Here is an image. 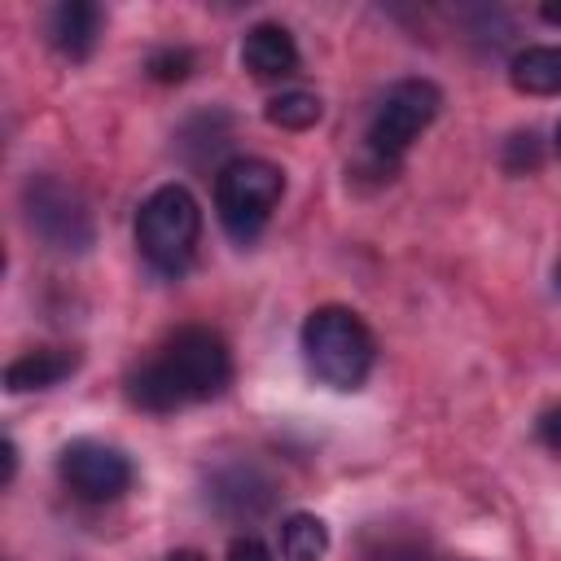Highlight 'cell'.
Masks as SVG:
<instances>
[{
    "instance_id": "cell-19",
    "label": "cell",
    "mask_w": 561,
    "mask_h": 561,
    "mask_svg": "<svg viewBox=\"0 0 561 561\" xmlns=\"http://www.w3.org/2000/svg\"><path fill=\"white\" fill-rule=\"evenodd\" d=\"M13 469H18V443L4 438V482H13Z\"/></svg>"
},
{
    "instance_id": "cell-23",
    "label": "cell",
    "mask_w": 561,
    "mask_h": 561,
    "mask_svg": "<svg viewBox=\"0 0 561 561\" xmlns=\"http://www.w3.org/2000/svg\"><path fill=\"white\" fill-rule=\"evenodd\" d=\"M557 149H561V123H557Z\"/></svg>"
},
{
    "instance_id": "cell-2",
    "label": "cell",
    "mask_w": 561,
    "mask_h": 561,
    "mask_svg": "<svg viewBox=\"0 0 561 561\" xmlns=\"http://www.w3.org/2000/svg\"><path fill=\"white\" fill-rule=\"evenodd\" d=\"M298 346H302L307 373L329 390H359L377 364L373 329L364 324L359 311L337 302H324L302 320Z\"/></svg>"
},
{
    "instance_id": "cell-12",
    "label": "cell",
    "mask_w": 561,
    "mask_h": 561,
    "mask_svg": "<svg viewBox=\"0 0 561 561\" xmlns=\"http://www.w3.org/2000/svg\"><path fill=\"white\" fill-rule=\"evenodd\" d=\"M508 83L526 96H561V44H530L513 53Z\"/></svg>"
},
{
    "instance_id": "cell-20",
    "label": "cell",
    "mask_w": 561,
    "mask_h": 561,
    "mask_svg": "<svg viewBox=\"0 0 561 561\" xmlns=\"http://www.w3.org/2000/svg\"><path fill=\"white\" fill-rule=\"evenodd\" d=\"M162 561H206L202 552H193V548H175V552H167Z\"/></svg>"
},
{
    "instance_id": "cell-1",
    "label": "cell",
    "mask_w": 561,
    "mask_h": 561,
    "mask_svg": "<svg viewBox=\"0 0 561 561\" xmlns=\"http://www.w3.org/2000/svg\"><path fill=\"white\" fill-rule=\"evenodd\" d=\"M232 381V351L210 324H180L140 368L127 373V399L140 412L167 416L188 403L219 399Z\"/></svg>"
},
{
    "instance_id": "cell-8",
    "label": "cell",
    "mask_w": 561,
    "mask_h": 561,
    "mask_svg": "<svg viewBox=\"0 0 561 561\" xmlns=\"http://www.w3.org/2000/svg\"><path fill=\"white\" fill-rule=\"evenodd\" d=\"M276 500H280L276 478L254 460H228L206 478V504L224 522H259L276 508Z\"/></svg>"
},
{
    "instance_id": "cell-13",
    "label": "cell",
    "mask_w": 561,
    "mask_h": 561,
    "mask_svg": "<svg viewBox=\"0 0 561 561\" xmlns=\"http://www.w3.org/2000/svg\"><path fill=\"white\" fill-rule=\"evenodd\" d=\"M285 561H324L329 552V526L316 513H289L276 530Z\"/></svg>"
},
{
    "instance_id": "cell-6",
    "label": "cell",
    "mask_w": 561,
    "mask_h": 561,
    "mask_svg": "<svg viewBox=\"0 0 561 561\" xmlns=\"http://www.w3.org/2000/svg\"><path fill=\"white\" fill-rule=\"evenodd\" d=\"M22 210H26L31 232L48 250L83 254L96 237V224H92V210H88L83 193L70 188L61 175H31L26 188H22Z\"/></svg>"
},
{
    "instance_id": "cell-21",
    "label": "cell",
    "mask_w": 561,
    "mask_h": 561,
    "mask_svg": "<svg viewBox=\"0 0 561 561\" xmlns=\"http://www.w3.org/2000/svg\"><path fill=\"white\" fill-rule=\"evenodd\" d=\"M539 18H543V22H561V4H543Z\"/></svg>"
},
{
    "instance_id": "cell-16",
    "label": "cell",
    "mask_w": 561,
    "mask_h": 561,
    "mask_svg": "<svg viewBox=\"0 0 561 561\" xmlns=\"http://www.w3.org/2000/svg\"><path fill=\"white\" fill-rule=\"evenodd\" d=\"M504 167H508L513 175L535 171V167H539V136H535V131H517V136L508 140V149H504Z\"/></svg>"
},
{
    "instance_id": "cell-18",
    "label": "cell",
    "mask_w": 561,
    "mask_h": 561,
    "mask_svg": "<svg viewBox=\"0 0 561 561\" xmlns=\"http://www.w3.org/2000/svg\"><path fill=\"white\" fill-rule=\"evenodd\" d=\"M224 561H272V552H267V543L259 535H237L228 543V557Z\"/></svg>"
},
{
    "instance_id": "cell-14",
    "label": "cell",
    "mask_w": 561,
    "mask_h": 561,
    "mask_svg": "<svg viewBox=\"0 0 561 561\" xmlns=\"http://www.w3.org/2000/svg\"><path fill=\"white\" fill-rule=\"evenodd\" d=\"M320 114H324V105H320V96L307 92V88L276 92V96L263 105V118H267L272 127H280V131H307V127L320 123Z\"/></svg>"
},
{
    "instance_id": "cell-10",
    "label": "cell",
    "mask_w": 561,
    "mask_h": 561,
    "mask_svg": "<svg viewBox=\"0 0 561 561\" xmlns=\"http://www.w3.org/2000/svg\"><path fill=\"white\" fill-rule=\"evenodd\" d=\"M101 22H105L101 4H92V0H61L48 13V44L61 57H70V61H83V57H92V48L101 39Z\"/></svg>"
},
{
    "instance_id": "cell-5",
    "label": "cell",
    "mask_w": 561,
    "mask_h": 561,
    "mask_svg": "<svg viewBox=\"0 0 561 561\" xmlns=\"http://www.w3.org/2000/svg\"><path fill=\"white\" fill-rule=\"evenodd\" d=\"M438 110H443L438 83H430V79H421V75L394 79V83L377 96V105H373V114H368V127H364V145H368L373 162L394 167V162L412 149V140L438 118Z\"/></svg>"
},
{
    "instance_id": "cell-15",
    "label": "cell",
    "mask_w": 561,
    "mask_h": 561,
    "mask_svg": "<svg viewBox=\"0 0 561 561\" xmlns=\"http://www.w3.org/2000/svg\"><path fill=\"white\" fill-rule=\"evenodd\" d=\"M193 53L188 48H180V44H167V48H153L149 57H145V75L153 79V83H184L188 75H193Z\"/></svg>"
},
{
    "instance_id": "cell-17",
    "label": "cell",
    "mask_w": 561,
    "mask_h": 561,
    "mask_svg": "<svg viewBox=\"0 0 561 561\" xmlns=\"http://www.w3.org/2000/svg\"><path fill=\"white\" fill-rule=\"evenodd\" d=\"M535 438L548 447V451H561V403L543 408L539 421H535Z\"/></svg>"
},
{
    "instance_id": "cell-22",
    "label": "cell",
    "mask_w": 561,
    "mask_h": 561,
    "mask_svg": "<svg viewBox=\"0 0 561 561\" xmlns=\"http://www.w3.org/2000/svg\"><path fill=\"white\" fill-rule=\"evenodd\" d=\"M557 289H561V263H557Z\"/></svg>"
},
{
    "instance_id": "cell-4",
    "label": "cell",
    "mask_w": 561,
    "mask_h": 561,
    "mask_svg": "<svg viewBox=\"0 0 561 561\" xmlns=\"http://www.w3.org/2000/svg\"><path fill=\"white\" fill-rule=\"evenodd\" d=\"M285 197V171L267 158H228L215 171V215L237 245H250Z\"/></svg>"
},
{
    "instance_id": "cell-7",
    "label": "cell",
    "mask_w": 561,
    "mask_h": 561,
    "mask_svg": "<svg viewBox=\"0 0 561 561\" xmlns=\"http://www.w3.org/2000/svg\"><path fill=\"white\" fill-rule=\"evenodd\" d=\"M57 478L88 504H110L118 495H127L136 469L127 460V451H118L114 443L101 438H70L57 451Z\"/></svg>"
},
{
    "instance_id": "cell-9",
    "label": "cell",
    "mask_w": 561,
    "mask_h": 561,
    "mask_svg": "<svg viewBox=\"0 0 561 561\" xmlns=\"http://www.w3.org/2000/svg\"><path fill=\"white\" fill-rule=\"evenodd\" d=\"M241 66L254 79H289V75H298L302 53H298V39L289 35V26L254 22L245 31V39H241Z\"/></svg>"
},
{
    "instance_id": "cell-3",
    "label": "cell",
    "mask_w": 561,
    "mask_h": 561,
    "mask_svg": "<svg viewBox=\"0 0 561 561\" xmlns=\"http://www.w3.org/2000/svg\"><path fill=\"white\" fill-rule=\"evenodd\" d=\"M197 241H202L197 197L184 184H158L136 210V250H140V259L158 276L180 280L197 259Z\"/></svg>"
},
{
    "instance_id": "cell-11",
    "label": "cell",
    "mask_w": 561,
    "mask_h": 561,
    "mask_svg": "<svg viewBox=\"0 0 561 561\" xmlns=\"http://www.w3.org/2000/svg\"><path fill=\"white\" fill-rule=\"evenodd\" d=\"M75 368H79V351H66V346H39V351H26V355H18V359L4 364V390H9V394L48 390V386L66 381Z\"/></svg>"
}]
</instances>
